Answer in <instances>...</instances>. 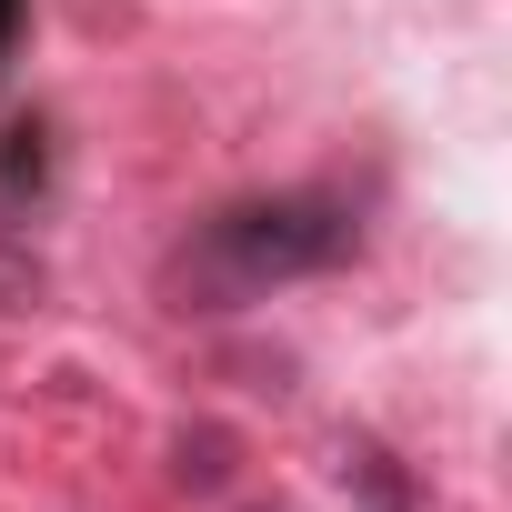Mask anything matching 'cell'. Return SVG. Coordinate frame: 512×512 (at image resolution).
Listing matches in <instances>:
<instances>
[{"mask_svg": "<svg viewBox=\"0 0 512 512\" xmlns=\"http://www.w3.org/2000/svg\"><path fill=\"white\" fill-rule=\"evenodd\" d=\"M221 472H231V442H221V432H191V442H181V482H191V492H211Z\"/></svg>", "mask_w": 512, "mask_h": 512, "instance_id": "cell-2", "label": "cell"}, {"mask_svg": "<svg viewBox=\"0 0 512 512\" xmlns=\"http://www.w3.org/2000/svg\"><path fill=\"white\" fill-rule=\"evenodd\" d=\"M302 262H322V231H302V211H221V221H201V241H181L171 312H231Z\"/></svg>", "mask_w": 512, "mask_h": 512, "instance_id": "cell-1", "label": "cell"}]
</instances>
